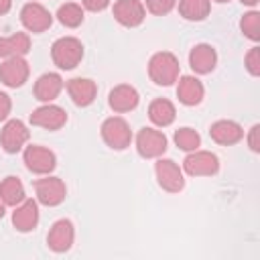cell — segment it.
Listing matches in <instances>:
<instances>
[{"label": "cell", "instance_id": "cell-24", "mask_svg": "<svg viewBox=\"0 0 260 260\" xmlns=\"http://www.w3.org/2000/svg\"><path fill=\"white\" fill-rule=\"evenodd\" d=\"M0 199L4 205H10V207H16L20 201L26 199V193H24V185L18 177L14 175H8L6 179H2L0 183Z\"/></svg>", "mask_w": 260, "mask_h": 260}, {"label": "cell", "instance_id": "cell-14", "mask_svg": "<svg viewBox=\"0 0 260 260\" xmlns=\"http://www.w3.org/2000/svg\"><path fill=\"white\" fill-rule=\"evenodd\" d=\"M73 238H75V230H73V223L69 219H57L51 230H49V236H47V244L53 252L61 254V252H67L71 246H73Z\"/></svg>", "mask_w": 260, "mask_h": 260}, {"label": "cell", "instance_id": "cell-25", "mask_svg": "<svg viewBox=\"0 0 260 260\" xmlns=\"http://www.w3.org/2000/svg\"><path fill=\"white\" fill-rule=\"evenodd\" d=\"M211 0H179V14L185 20H203L209 14Z\"/></svg>", "mask_w": 260, "mask_h": 260}, {"label": "cell", "instance_id": "cell-9", "mask_svg": "<svg viewBox=\"0 0 260 260\" xmlns=\"http://www.w3.org/2000/svg\"><path fill=\"white\" fill-rule=\"evenodd\" d=\"M67 122V112L57 104H43L30 114V124L45 130H59Z\"/></svg>", "mask_w": 260, "mask_h": 260}, {"label": "cell", "instance_id": "cell-12", "mask_svg": "<svg viewBox=\"0 0 260 260\" xmlns=\"http://www.w3.org/2000/svg\"><path fill=\"white\" fill-rule=\"evenodd\" d=\"M30 67L24 57H8L0 63V81L6 87H20L28 79Z\"/></svg>", "mask_w": 260, "mask_h": 260}, {"label": "cell", "instance_id": "cell-21", "mask_svg": "<svg viewBox=\"0 0 260 260\" xmlns=\"http://www.w3.org/2000/svg\"><path fill=\"white\" fill-rule=\"evenodd\" d=\"M205 95L203 83L193 75H183L177 85V98L185 106H197Z\"/></svg>", "mask_w": 260, "mask_h": 260}, {"label": "cell", "instance_id": "cell-19", "mask_svg": "<svg viewBox=\"0 0 260 260\" xmlns=\"http://www.w3.org/2000/svg\"><path fill=\"white\" fill-rule=\"evenodd\" d=\"M63 85H65V83H63V77H61L59 73H53V71L43 73V75L35 81V98H37L39 102L49 104V102H53V100L61 93Z\"/></svg>", "mask_w": 260, "mask_h": 260}, {"label": "cell", "instance_id": "cell-28", "mask_svg": "<svg viewBox=\"0 0 260 260\" xmlns=\"http://www.w3.org/2000/svg\"><path fill=\"white\" fill-rule=\"evenodd\" d=\"M240 28L250 41H258L260 39V14L256 10L246 12L240 20Z\"/></svg>", "mask_w": 260, "mask_h": 260}, {"label": "cell", "instance_id": "cell-2", "mask_svg": "<svg viewBox=\"0 0 260 260\" xmlns=\"http://www.w3.org/2000/svg\"><path fill=\"white\" fill-rule=\"evenodd\" d=\"M51 57L59 69H73L83 59V45L75 37H61L53 43Z\"/></svg>", "mask_w": 260, "mask_h": 260}, {"label": "cell", "instance_id": "cell-13", "mask_svg": "<svg viewBox=\"0 0 260 260\" xmlns=\"http://www.w3.org/2000/svg\"><path fill=\"white\" fill-rule=\"evenodd\" d=\"M146 16V8L140 0H116L114 4V18L122 24V26H138L142 24Z\"/></svg>", "mask_w": 260, "mask_h": 260}, {"label": "cell", "instance_id": "cell-18", "mask_svg": "<svg viewBox=\"0 0 260 260\" xmlns=\"http://www.w3.org/2000/svg\"><path fill=\"white\" fill-rule=\"evenodd\" d=\"M138 100H140L138 91H136L132 85H128V83L116 85V87L110 91V95H108L110 108H112L114 112H120V114L134 110V108L138 106Z\"/></svg>", "mask_w": 260, "mask_h": 260}, {"label": "cell", "instance_id": "cell-37", "mask_svg": "<svg viewBox=\"0 0 260 260\" xmlns=\"http://www.w3.org/2000/svg\"><path fill=\"white\" fill-rule=\"evenodd\" d=\"M215 2H219V4H223V2H230V0H215Z\"/></svg>", "mask_w": 260, "mask_h": 260}, {"label": "cell", "instance_id": "cell-27", "mask_svg": "<svg viewBox=\"0 0 260 260\" xmlns=\"http://www.w3.org/2000/svg\"><path fill=\"white\" fill-rule=\"evenodd\" d=\"M175 144H177L181 150L191 152V150H197V148H199V144H201V136H199L197 130L185 126V128H179V130L175 132Z\"/></svg>", "mask_w": 260, "mask_h": 260}, {"label": "cell", "instance_id": "cell-26", "mask_svg": "<svg viewBox=\"0 0 260 260\" xmlns=\"http://www.w3.org/2000/svg\"><path fill=\"white\" fill-rule=\"evenodd\" d=\"M57 18H59V22L63 26L75 28V26H79L83 22V8L79 4H75V2H65V4L59 6Z\"/></svg>", "mask_w": 260, "mask_h": 260}, {"label": "cell", "instance_id": "cell-35", "mask_svg": "<svg viewBox=\"0 0 260 260\" xmlns=\"http://www.w3.org/2000/svg\"><path fill=\"white\" fill-rule=\"evenodd\" d=\"M242 4H248V6H256L258 4V0H240Z\"/></svg>", "mask_w": 260, "mask_h": 260}, {"label": "cell", "instance_id": "cell-7", "mask_svg": "<svg viewBox=\"0 0 260 260\" xmlns=\"http://www.w3.org/2000/svg\"><path fill=\"white\" fill-rule=\"evenodd\" d=\"M136 150L142 158H156L167 150V136L154 128H142L136 134Z\"/></svg>", "mask_w": 260, "mask_h": 260}, {"label": "cell", "instance_id": "cell-33", "mask_svg": "<svg viewBox=\"0 0 260 260\" xmlns=\"http://www.w3.org/2000/svg\"><path fill=\"white\" fill-rule=\"evenodd\" d=\"M83 2V6L87 8V10H91V12H100V10H104L108 4H110V0H81Z\"/></svg>", "mask_w": 260, "mask_h": 260}, {"label": "cell", "instance_id": "cell-3", "mask_svg": "<svg viewBox=\"0 0 260 260\" xmlns=\"http://www.w3.org/2000/svg\"><path fill=\"white\" fill-rule=\"evenodd\" d=\"M102 138L104 142L114 148V150H124L126 146H130L132 142V130H130V124L120 118V116H112V118H106L102 122Z\"/></svg>", "mask_w": 260, "mask_h": 260}, {"label": "cell", "instance_id": "cell-17", "mask_svg": "<svg viewBox=\"0 0 260 260\" xmlns=\"http://www.w3.org/2000/svg\"><path fill=\"white\" fill-rule=\"evenodd\" d=\"M67 93H69V98L75 106L83 108V106H89L95 100L98 85H95V81H91L87 77H73L67 83Z\"/></svg>", "mask_w": 260, "mask_h": 260}, {"label": "cell", "instance_id": "cell-30", "mask_svg": "<svg viewBox=\"0 0 260 260\" xmlns=\"http://www.w3.org/2000/svg\"><path fill=\"white\" fill-rule=\"evenodd\" d=\"M246 69H248L254 77L260 75V49H258V47L250 49V53L246 55Z\"/></svg>", "mask_w": 260, "mask_h": 260}, {"label": "cell", "instance_id": "cell-29", "mask_svg": "<svg viewBox=\"0 0 260 260\" xmlns=\"http://www.w3.org/2000/svg\"><path fill=\"white\" fill-rule=\"evenodd\" d=\"M177 0H146V8L152 12V14H169L173 8H175Z\"/></svg>", "mask_w": 260, "mask_h": 260}, {"label": "cell", "instance_id": "cell-5", "mask_svg": "<svg viewBox=\"0 0 260 260\" xmlns=\"http://www.w3.org/2000/svg\"><path fill=\"white\" fill-rule=\"evenodd\" d=\"M35 193H37L39 203H43L47 207H55L65 201L67 187L59 177H43L35 183Z\"/></svg>", "mask_w": 260, "mask_h": 260}, {"label": "cell", "instance_id": "cell-11", "mask_svg": "<svg viewBox=\"0 0 260 260\" xmlns=\"http://www.w3.org/2000/svg\"><path fill=\"white\" fill-rule=\"evenodd\" d=\"M28 134L30 132L24 126V122H20V120H8L2 126V130H0V146L8 154H14V152H18L26 144Z\"/></svg>", "mask_w": 260, "mask_h": 260}, {"label": "cell", "instance_id": "cell-34", "mask_svg": "<svg viewBox=\"0 0 260 260\" xmlns=\"http://www.w3.org/2000/svg\"><path fill=\"white\" fill-rule=\"evenodd\" d=\"M10 6H12V0H0V16L6 14L10 10Z\"/></svg>", "mask_w": 260, "mask_h": 260}, {"label": "cell", "instance_id": "cell-36", "mask_svg": "<svg viewBox=\"0 0 260 260\" xmlns=\"http://www.w3.org/2000/svg\"><path fill=\"white\" fill-rule=\"evenodd\" d=\"M2 215H4V203H2V199H0V219H2Z\"/></svg>", "mask_w": 260, "mask_h": 260}, {"label": "cell", "instance_id": "cell-1", "mask_svg": "<svg viewBox=\"0 0 260 260\" xmlns=\"http://www.w3.org/2000/svg\"><path fill=\"white\" fill-rule=\"evenodd\" d=\"M148 75L156 85H171L179 79V59L169 51H158L148 61Z\"/></svg>", "mask_w": 260, "mask_h": 260}, {"label": "cell", "instance_id": "cell-16", "mask_svg": "<svg viewBox=\"0 0 260 260\" xmlns=\"http://www.w3.org/2000/svg\"><path fill=\"white\" fill-rule=\"evenodd\" d=\"M39 223V205L35 199L20 201L12 211V225L18 232H32Z\"/></svg>", "mask_w": 260, "mask_h": 260}, {"label": "cell", "instance_id": "cell-10", "mask_svg": "<svg viewBox=\"0 0 260 260\" xmlns=\"http://www.w3.org/2000/svg\"><path fill=\"white\" fill-rule=\"evenodd\" d=\"M20 22L30 32H45L53 24V16H51V12L43 4L28 2L20 10Z\"/></svg>", "mask_w": 260, "mask_h": 260}, {"label": "cell", "instance_id": "cell-22", "mask_svg": "<svg viewBox=\"0 0 260 260\" xmlns=\"http://www.w3.org/2000/svg\"><path fill=\"white\" fill-rule=\"evenodd\" d=\"M30 51V37L26 32H14L10 37H0V57H24Z\"/></svg>", "mask_w": 260, "mask_h": 260}, {"label": "cell", "instance_id": "cell-20", "mask_svg": "<svg viewBox=\"0 0 260 260\" xmlns=\"http://www.w3.org/2000/svg\"><path fill=\"white\" fill-rule=\"evenodd\" d=\"M209 136L217 142V144H223V146H230V144H236L242 140L244 136V130L238 122L234 120H217L211 124L209 128Z\"/></svg>", "mask_w": 260, "mask_h": 260}, {"label": "cell", "instance_id": "cell-15", "mask_svg": "<svg viewBox=\"0 0 260 260\" xmlns=\"http://www.w3.org/2000/svg\"><path fill=\"white\" fill-rule=\"evenodd\" d=\"M189 65H191V69L195 73H201V75L211 73L215 69V65H217V53H215V49L211 45H207V43L195 45L191 49V53H189Z\"/></svg>", "mask_w": 260, "mask_h": 260}, {"label": "cell", "instance_id": "cell-32", "mask_svg": "<svg viewBox=\"0 0 260 260\" xmlns=\"http://www.w3.org/2000/svg\"><path fill=\"white\" fill-rule=\"evenodd\" d=\"M258 132H260V126L258 124H254L252 128H250V134H248V146L254 150V152H258L260 150V140H258Z\"/></svg>", "mask_w": 260, "mask_h": 260}, {"label": "cell", "instance_id": "cell-6", "mask_svg": "<svg viewBox=\"0 0 260 260\" xmlns=\"http://www.w3.org/2000/svg\"><path fill=\"white\" fill-rule=\"evenodd\" d=\"M24 165L28 171L37 173V175H49L55 167H57V156L53 150L39 146V144H30L24 148Z\"/></svg>", "mask_w": 260, "mask_h": 260}, {"label": "cell", "instance_id": "cell-4", "mask_svg": "<svg viewBox=\"0 0 260 260\" xmlns=\"http://www.w3.org/2000/svg\"><path fill=\"white\" fill-rule=\"evenodd\" d=\"M183 169L191 177H209L219 171V158L209 150H191L183 160Z\"/></svg>", "mask_w": 260, "mask_h": 260}, {"label": "cell", "instance_id": "cell-8", "mask_svg": "<svg viewBox=\"0 0 260 260\" xmlns=\"http://www.w3.org/2000/svg\"><path fill=\"white\" fill-rule=\"evenodd\" d=\"M154 173L158 179V185L169 193H179L185 187L183 171L181 167L171 158H158L154 165Z\"/></svg>", "mask_w": 260, "mask_h": 260}, {"label": "cell", "instance_id": "cell-23", "mask_svg": "<svg viewBox=\"0 0 260 260\" xmlns=\"http://www.w3.org/2000/svg\"><path fill=\"white\" fill-rule=\"evenodd\" d=\"M175 116H177V110H175L173 102L167 100V98H156V100H152L150 106H148V118H150V122H152L154 126L165 128V126L173 124Z\"/></svg>", "mask_w": 260, "mask_h": 260}, {"label": "cell", "instance_id": "cell-31", "mask_svg": "<svg viewBox=\"0 0 260 260\" xmlns=\"http://www.w3.org/2000/svg\"><path fill=\"white\" fill-rule=\"evenodd\" d=\"M10 110H12V102H10V98H8L4 91H0V122L8 118Z\"/></svg>", "mask_w": 260, "mask_h": 260}]
</instances>
